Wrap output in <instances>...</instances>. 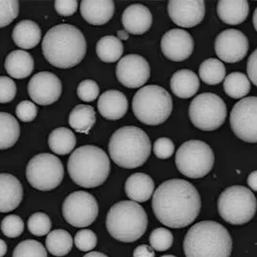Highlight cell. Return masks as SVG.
Wrapping results in <instances>:
<instances>
[{"mask_svg":"<svg viewBox=\"0 0 257 257\" xmlns=\"http://www.w3.org/2000/svg\"><path fill=\"white\" fill-rule=\"evenodd\" d=\"M256 55L257 50L255 49L251 55L249 56V58L247 60V64H246V71H247V75H248V80L251 82L253 85H257L256 82Z\"/></svg>","mask_w":257,"mask_h":257,"instance_id":"obj_46","label":"cell"},{"mask_svg":"<svg viewBox=\"0 0 257 257\" xmlns=\"http://www.w3.org/2000/svg\"><path fill=\"white\" fill-rule=\"evenodd\" d=\"M168 13L176 25L191 28L204 19L205 3L202 0H171L168 3Z\"/></svg>","mask_w":257,"mask_h":257,"instance_id":"obj_17","label":"cell"},{"mask_svg":"<svg viewBox=\"0 0 257 257\" xmlns=\"http://www.w3.org/2000/svg\"><path fill=\"white\" fill-rule=\"evenodd\" d=\"M96 121L95 111L92 106L80 105L75 106L69 117V123L71 128L79 133H88L94 126Z\"/></svg>","mask_w":257,"mask_h":257,"instance_id":"obj_30","label":"cell"},{"mask_svg":"<svg viewBox=\"0 0 257 257\" xmlns=\"http://www.w3.org/2000/svg\"><path fill=\"white\" fill-rule=\"evenodd\" d=\"M5 70L13 78H26L34 70V59L24 50H14L5 59Z\"/></svg>","mask_w":257,"mask_h":257,"instance_id":"obj_24","label":"cell"},{"mask_svg":"<svg viewBox=\"0 0 257 257\" xmlns=\"http://www.w3.org/2000/svg\"><path fill=\"white\" fill-rule=\"evenodd\" d=\"M153 152L157 158L168 159L175 152V144L169 138H159L154 143Z\"/></svg>","mask_w":257,"mask_h":257,"instance_id":"obj_44","label":"cell"},{"mask_svg":"<svg viewBox=\"0 0 257 257\" xmlns=\"http://www.w3.org/2000/svg\"><path fill=\"white\" fill-rule=\"evenodd\" d=\"M201 208L196 187L184 179L163 182L152 197V210L157 220L172 228H183L195 222Z\"/></svg>","mask_w":257,"mask_h":257,"instance_id":"obj_1","label":"cell"},{"mask_svg":"<svg viewBox=\"0 0 257 257\" xmlns=\"http://www.w3.org/2000/svg\"><path fill=\"white\" fill-rule=\"evenodd\" d=\"M223 90L228 96L239 99L249 93L250 81L244 73L232 72L224 78Z\"/></svg>","mask_w":257,"mask_h":257,"instance_id":"obj_34","label":"cell"},{"mask_svg":"<svg viewBox=\"0 0 257 257\" xmlns=\"http://www.w3.org/2000/svg\"><path fill=\"white\" fill-rule=\"evenodd\" d=\"M17 94V86L12 78L0 76V103H9Z\"/></svg>","mask_w":257,"mask_h":257,"instance_id":"obj_42","label":"cell"},{"mask_svg":"<svg viewBox=\"0 0 257 257\" xmlns=\"http://www.w3.org/2000/svg\"><path fill=\"white\" fill-rule=\"evenodd\" d=\"M121 22L128 34L142 35L152 27V13L145 5L132 4L122 13Z\"/></svg>","mask_w":257,"mask_h":257,"instance_id":"obj_19","label":"cell"},{"mask_svg":"<svg viewBox=\"0 0 257 257\" xmlns=\"http://www.w3.org/2000/svg\"><path fill=\"white\" fill-rule=\"evenodd\" d=\"M116 74L121 85L130 89L140 88L151 77L148 61L137 54L126 55L117 63Z\"/></svg>","mask_w":257,"mask_h":257,"instance_id":"obj_14","label":"cell"},{"mask_svg":"<svg viewBox=\"0 0 257 257\" xmlns=\"http://www.w3.org/2000/svg\"><path fill=\"white\" fill-rule=\"evenodd\" d=\"M7 252V245L5 241L0 239V257H3Z\"/></svg>","mask_w":257,"mask_h":257,"instance_id":"obj_49","label":"cell"},{"mask_svg":"<svg viewBox=\"0 0 257 257\" xmlns=\"http://www.w3.org/2000/svg\"><path fill=\"white\" fill-rule=\"evenodd\" d=\"M161 257H176L175 255H172V254H167V255H163V256Z\"/></svg>","mask_w":257,"mask_h":257,"instance_id":"obj_53","label":"cell"},{"mask_svg":"<svg viewBox=\"0 0 257 257\" xmlns=\"http://www.w3.org/2000/svg\"><path fill=\"white\" fill-rule=\"evenodd\" d=\"M154 188L155 185L152 177L144 173L131 175L124 184L126 196L135 202L148 201L153 195Z\"/></svg>","mask_w":257,"mask_h":257,"instance_id":"obj_23","label":"cell"},{"mask_svg":"<svg viewBox=\"0 0 257 257\" xmlns=\"http://www.w3.org/2000/svg\"><path fill=\"white\" fill-rule=\"evenodd\" d=\"M227 115V108L222 98L215 94L204 93L196 96L189 107L192 123L203 131L221 127Z\"/></svg>","mask_w":257,"mask_h":257,"instance_id":"obj_11","label":"cell"},{"mask_svg":"<svg viewBox=\"0 0 257 257\" xmlns=\"http://www.w3.org/2000/svg\"><path fill=\"white\" fill-rule=\"evenodd\" d=\"M117 39H118L119 41H120V40L126 41V40H128L129 39V34L125 30H119V31H117Z\"/></svg>","mask_w":257,"mask_h":257,"instance_id":"obj_50","label":"cell"},{"mask_svg":"<svg viewBox=\"0 0 257 257\" xmlns=\"http://www.w3.org/2000/svg\"><path fill=\"white\" fill-rule=\"evenodd\" d=\"M256 179V171H253L249 176H247V184H248V186L253 192H256L257 190Z\"/></svg>","mask_w":257,"mask_h":257,"instance_id":"obj_48","label":"cell"},{"mask_svg":"<svg viewBox=\"0 0 257 257\" xmlns=\"http://www.w3.org/2000/svg\"><path fill=\"white\" fill-rule=\"evenodd\" d=\"M111 164L103 150L95 146H82L70 154L68 172L72 181L83 188L102 185L110 174Z\"/></svg>","mask_w":257,"mask_h":257,"instance_id":"obj_4","label":"cell"},{"mask_svg":"<svg viewBox=\"0 0 257 257\" xmlns=\"http://www.w3.org/2000/svg\"><path fill=\"white\" fill-rule=\"evenodd\" d=\"M256 15H257V9L254 11L253 14V25H254V28L256 29Z\"/></svg>","mask_w":257,"mask_h":257,"instance_id":"obj_52","label":"cell"},{"mask_svg":"<svg viewBox=\"0 0 257 257\" xmlns=\"http://www.w3.org/2000/svg\"><path fill=\"white\" fill-rule=\"evenodd\" d=\"M24 199L21 181L10 174H0V213H8L19 207Z\"/></svg>","mask_w":257,"mask_h":257,"instance_id":"obj_20","label":"cell"},{"mask_svg":"<svg viewBox=\"0 0 257 257\" xmlns=\"http://www.w3.org/2000/svg\"><path fill=\"white\" fill-rule=\"evenodd\" d=\"M97 109L100 115L106 119L117 120L125 116L128 109V101L121 92L109 90L99 96Z\"/></svg>","mask_w":257,"mask_h":257,"instance_id":"obj_21","label":"cell"},{"mask_svg":"<svg viewBox=\"0 0 257 257\" xmlns=\"http://www.w3.org/2000/svg\"><path fill=\"white\" fill-rule=\"evenodd\" d=\"M183 249L186 257H229L232 238L221 223L202 221L188 230Z\"/></svg>","mask_w":257,"mask_h":257,"instance_id":"obj_3","label":"cell"},{"mask_svg":"<svg viewBox=\"0 0 257 257\" xmlns=\"http://www.w3.org/2000/svg\"><path fill=\"white\" fill-rule=\"evenodd\" d=\"M12 37L14 43L18 47L23 49H31L41 42L42 31L35 22L25 20L14 27Z\"/></svg>","mask_w":257,"mask_h":257,"instance_id":"obj_27","label":"cell"},{"mask_svg":"<svg viewBox=\"0 0 257 257\" xmlns=\"http://www.w3.org/2000/svg\"><path fill=\"white\" fill-rule=\"evenodd\" d=\"M150 243L153 250L166 251L174 244V235L167 228L158 227L151 233Z\"/></svg>","mask_w":257,"mask_h":257,"instance_id":"obj_37","label":"cell"},{"mask_svg":"<svg viewBox=\"0 0 257 257\" xmlns=\"http://www.w3.org/2000/svg\"><path fill=\"white\" fill-rule=\"evenodd\" d=\"M1 231L8 238H17L21 236L24 230V222L20 216L9 215L1 222Z\"/></svg>","mask_w":257,"mask_h":257,"instance_id":"obj_39","label":"cell"},{"mask_svg":"<svg viewBox=\"0 0 257 257\" xmlns=\"http://www.w3.org/2000/svg\"><path fill=\"white\" fill-rule=\"evenodd\" d=\"M21 135V126L11 114L0 112V150L14 147Z\"/></svg>","mask_w":257,"mask_h":257,"instance_id":"obj_28","label":"cell"},{"mask_svg":"<svg viewBox=\"0 0 257 257\" xmlns=\"http://www.w3.org/2000/svg\"><path fill=\"white\" fill-rule=\"evenodd\" d=\"M61 94L62 82L52 72H38L28 83V94L39 105H50L56 102Z\"/></svg>","mask_w":257,"mask_h":257,"instance_id":"obj_16","label":"cell"},{"mask_svg":"<svg viewBox=\"0 0 257 257\" xmlns=\"http://www.w3.org/2000/svg\"><path fill=\"white\" fill-rule=\"evenodd\" d=\"M194 47L195 43L192 36L179 28L171 29L161 40V49L165 57L174 62H181L189 58Z\"/></svg>","mask_w":257,"mask_h":257,"instance_id":"obj_18","label":"cell"},{"mask_svg":"<svg viewBox=\"0 0 257 257\" xmlns=\"http://www.w3.org/2000/svg\"><path fill=\"white\" fill-rule=\"evenodd\" d=\"M256 96L243 98L230 113V126L234 134L246 143H256Z\"/></svg>","mask_w":257,"mask_h":257,"instance_id":"obj_13","label":"cell"},{"mask_svg":"<svg viewBox=\"0 0 257 257\" xmlns=\"http://www.w3.org/2000/svg\"><path fill=\"white\" fill-rule=\"evenodd\" d=\"M218 210L223 221L234 225L245 224L255 215V196L244 186L226 188L218 199Z\"/></svg>","mask_w":257,"mask_h":257,"instance_id":"obj_8","label":"cell"},{"mask_svg":"<svg viewBox=\"0 0 257 257\" xmlns=\"http://www.w3.org/2000/svg\"><path fill=\"white\" fill-rule=\"evenodd\" d=\"M99 94V87L96 82L91 79L83 80L77 87V95L85 102H93Z\"/></svg>","mask_w":257,"mask_h":257,"instance_id":"obj_41","label":"cell"},{"mask_svg":"<svg viewBox=\"0 0 257 257\" xmlns=\"http://www.w3.org/2000/svg\"><path fill=\"white\" fill-rule=\"evenodd\" d=\"M133 257H155V253L152 246L148 245H140L134 249Z\"/></svg>","mask_w":257,"mask_h":257,"instance_id":"obj_47","label":"cell"},{"mask_svg":"<svg viewBox=\"0 0 257 257\" xmlns=\"http://www.w3.org/2000/svg\"><path fill=\"white\" fill-rule=\"evenodd\" d=\"M42 49L49 64L59 69H70L80 64L85 57L87 43L83 33L75 26L59 24L47 31Z\"/></svg>","mask_w":257,"mask_h":257,"instance_id":"obj_2","label":"cell"},{"mask_svg":"<svg viewBox=\"0 0 257 257\" xmlns=\"http://www.w3.org/2000/svg\"><path fill=\"white\" fill-rule=\"evenodd\" d=\"M13 257H47V249L36 240H25L16 246Z\"/></svg>","mask_w":257,"mask_h":257,"instance_id":"obj_35","label":"cell"},{"mask_svg":"<svg viewBox=\"0 0 257 257\" xmlns=\"http://www.w3.org/2000/svg\"><path fill=\"white\" fill-rule=\"evenodd\" d=\"M123 45L115 36H105L96 44V54L105 63H115L122 56Z\"/></svg>","mask_w":257,"mask_h":257,"instance_id":"obj_32","label":"cell"},{"mask_svg":"<svg viewBox=\"0 0 257 257\" xmlns=\"http://www.w3.org/2000/svg\"><path fill=\"white\" fill-rule=\"evenodd\" d=\"M26 178L29 184L39 191L54 190L64 178L63 164L53 154H37L26 166Z\"/></svg>","mask_w":257,"mask_h":257,"instance_id":"obj_10","label":"cell"},{"mask_svg":"<svg viewBox=\"0 0 257 257\" xmlns=\"http://www.w3.org/2000/svg\"><path fill=\"white\" fill-rule=\"evenodd\" d=\"M20 3L18 0H0V28L8 26L18 18Z\"/></svg>","mask_w":257,"mask_h":257,"instance_id":"obj_38","label":"cell"},{"mask_svg":"<svg viewBox=\"0 0 257 257\" xmlns=\"http://www.w3.org/2000/svg\"><path fill=\"white\" fill-rule=\"evenodd\" d=\"M46 245L47 250L52 255L65 256L70 253L73 245V240L67 230L55 229L47 234Z\"/></svg>","mask_w":257,"mask_h":257,"instance_id":"obj_31","label":"cell"},{"mask_svg":"<svg viewBox=\"0 0 257 257\" xmlns=\"http://www.w3.org/2000/svg\"><path fill=\"white\" fill-rule=\"evenodd\" d=\"M115 12V4L112 0H83L80 13L83 19L93 25L107 24Z\"/></svg>","mask_w":257,"mask_h":257,"instance_id":"obj_22","label":"cell"},{"mask_svg":"<svg viewBox=\"0 0 257 257\" xmlns=\"http://www.w3.org/2000/svg\"><path fill=\"white\" fill-rule=\"evenodd\" d=\"M248 50V40L244 33L236 29H226L217 36L215 51L225 63H237L245 58Z\"/></svg>","mask_w":257,"mask_h":257,"instance_id":"obj_15","label":"cell"},{"mask_svg":"<svg viewBox=\"0 0 257 257\" xmlns=\"http://www.w3.org/2000/svg\"><path fill=\"white\" fill-rule=\"evenodd\" d=\"M199 89V77L192 70H177L171 78V90L177 97L190 98L198 93Z\"/></svg>","mask_w":257,"mask_h":257,"instance_id":"obj_26","label":"cell"},{"mask_svg":"<svg viewBox=\"0 0 257 257\" xmlns=\"http://www.w3.org/2000/svg\"><path fill=\"white\" fill-rule=\"evenodd\" d=\"M249 5L245 0H221L217 5L219 18L224 24L238 25L247 18Z\"/></svg>","mask_w":257,"mask_h":257,"instance_id":"obj_25","label":"cell"},{"mask_svg":"<svg viewBox=\"0 0 257 257\" xmlns=\"http://www.w3.org/2000/svg\"><path fill=\"white\" fill-rule=\"evenodd\" d=\"M215 156L210 147L199 140H191L181 145L176 154L178 171L193 179L208 175L214 166Z\"/></svg>","mask_w":257,"mask_h":257,"instance_id":"obj_9","label":"cell"},{"mask_svg":"<svg viewBox=\"0 0 257 257\" xmlns=\"http://www.w3.org/2000/svg\"><path fill=\"white\" fill-rule=\"evenodd\" d=\"M63 217L66 222L75 227L91 225L98 216L97 200L85 191H76L64 200Z\"/></svg>","mask_w":257,"mask_h":257,"instance_id":"obj_12","label":"cell"},{"mask_svg":"<svg viewBox=\"0 0 257 257\" xmlns=\"http://www.w3.org/2000/svg\"><path fill=\"white\" fill-rule=\"evenodd\" d=\"M27 226L31 234L42 237L50 232L51 220L47 214L43 212H37L28 219Z\"/></svg>","mask_w":257,"mask_h":257,"instance_id":"obj_36","label":"cell"},{"mask_svg":"<svg viewBox=\"0 0 257 257\" xmlns=\"http://www.w3.org/2000/svg\"><path fill=\"white\" fill-rule=\"evenodd\" d=\"M108 152L113 162L124 169H136L147 162L152 152L148 134L137 126L117 129L109 141Z\"/></svg>","mask_w":257,"mask_h":257,"instance_id":"obj_5","label":"cell"},{"mask_svg":"<svg viewBox=\"0 0 257 257\" xmlns=\"http://www.w3.org/2000/svg\"><path fill=\"white\" fill-rule=\"evenodd\" d=\"M148 215L139 203L122 200L115 203L106 217V228L117 241L132 243L140 239L148 228Z\"/></svg>","mask_w":257,"mask_h":257,"instance_id":"obj_6","label":"cell"},{"mask_svg":"<svg viewBox=\"0 0 257 257\" xmlns=\"http://www.w3.org/2000/svg\"><path fill=\"white\" fill-rule=\"evenodd\" d=\"M83 257H108L102 252H98V251H91L88 252L87 254H85Z\"/></svg>","mask_w":257,"mask_h":257,"instance_id":"obj_51","label":"cell"},{"mask_svg":"<svg viewBox=\"0 0 257 257\" xmlns=\"http://www.w3.org/2000/svg\"><path fill=\"white\" fill-rule=\"evenodd\" d=\"M199 77L207 85H218L225 78V67L216 58H209L201 63L199 70Z\"/></svg>","mask_w":257,"mask_h":257,"instance_id":"obj_33","label":"cell"},{"mask_svg":"<svg viewBox=\"0 0 257 257\" xmlns=\"http://www.w3.org/2000/svg\"><path fill=\"white\" fill-rule=\"evenodd\" d=\"M133 112L141 122L159 125L171 116L174 103L171 94L157 85L141 88L132 100Z\"/></svg>","mask_w":257,"mask_h":257,"instance_id":"obj_7","label":"cell"},{"mask_svg":"<svg viewBox=\"0 0 257 257\" xmlns=\"http://www.w3.org/2000/svg\"><path fill=\"white\" fill-rule=\"evenodd\" d=\"M16 114L22 121L30 122L35 119L38 115V108L37 106L28 100H24L20 102L16 108Z\"/></svg>","mask_w":257,"mask_h":257,"instance_id":"obj_43","label":"cell"},{"mask_svg":"<svg viewBox=\"0 0 257 257\" xmlns=\"http://www.w3.org/2000/svg\"><path fill=\"white\" fill-rule=\"evenodd\" d=\"M74 244L76 247L81 250L88 252L97 245V237L93 230L91 229H82L75 234Z\"/></svg>","mask_w":257,"mask_h":257,"instance_id":"obj_40","label":"cell"},{"mask_svg":"<svg viewBox=\"0 0 257 257\" xmlns=\"http://www.w3.org/2000/svg\"><path fill=\"white\" fill-rule=\"evenodd\" d=\"M76 145L74 133L67 127H58L51 131L48 137L49 149L58 155H67Z\"/></svg>","mask_w":257,"mask_h":257,"instance_id":"obj_29","label":"cell"},{"mask_svg":"<svg viewBox=\"0 0 257 257\" xmlns=\"http://www.w3.org/2000/svg\"><path fill=\"white\" fill-rule=\"evenodd\" d=\"M54 7L60 16L70 17L77 11L78 2L76 0H56Z\"/></svg>","mask_w":257,"mask_h":257,"instance_id":"obj_45","label":"cell"}]
</instances>
